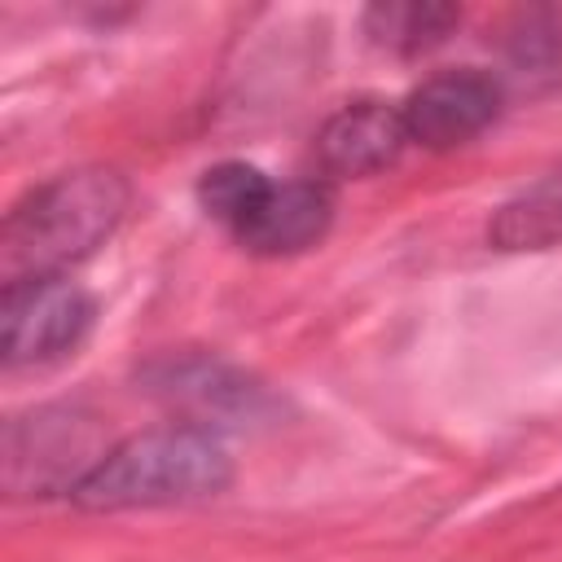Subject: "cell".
I'll return each mask as SVG.
<instances>
[{"instance_id":"8fae6325","label":"cell","mask_w":562,"mask_h":562,"mask_svg":"<svg viewBox=\"0 0 562 562\" xmlns=\"http://www.w3.org/2000/svg\"><path fill=\"white\" fill-rule=\"evenodd\" d=\"M268 189H272V180L259 171V167H250V162H215V167H206L202 171V180H198V202H202V211L215 220V224H224L233 237L246 228V220L259 211V202L268 198Z\"/></svg>"},{"instance_id":"ba28073f","label":"cell","mask_w":562,"mask_h":562,"mask_svg":"<svg viewBox=\"0 0 562 562\" xmlns=\"http://www.w3.org/2000/svg\"><path fill=\"white\" fill-rule=\"evenodd\" d=\"M154 386L167 400L189 404L202 417L206 430H211L206 417H233V413L250 417L259 408V400H263L259 386H250L241 373H233V369H224L215 360H167V364H158Z\"/></svg>"},{"instance_id":"5b68a950","label":"cell","mask_w":562,"mask_h":562,"mask_svg":"<svg viewBox=\"0 0 562 562\" xmlns=\"http://www.w3.org/2000/svg\"><path fill=\"white\" fill-rule=\"evenodd\" d=\"M505 101V88L496 75L474 70V66H457V70H439L430 79H422L404 101V127H408V145H426V149H457L465 140H474L483 127L496 123Z\"/></svg>"},{"instance_id":"277c9868","label":"cell","mask_w":562,"mask_h":562,"mask_svg":"<svg viewBox=\"0 0 562 562\" xmlns=\"http://www.w3.org/2000/svg\"><path fill=\"white\" fill-rule=\"evenodd\" d=\"M97 303L70 277H18L0 299V356L9 369L53 364L92 329Z\"/></svg>"},{"instance_id":"7c38bea8","label":"cell","mask_w":562,"mask_h":562,"mask_svg":"<svg viewBox=\"0 0 562 562\" xmlns=\"http://www.w3.org/2000/svg\"><path fill=\"white\" fill-rule=\"evenodd\" d=\"M505 57L518 75H558L562 70V13L527 9L505 35Z\"/></svg>"},{"instance_id":"7a4b0ae2","label":"cell","mask_w":562,"mask_h":562,"mask_svg":"<svg viewBox=\"0 0 562 562\" xmlns=\"http://www.w3.org/2000/svg\"><path fill=\"white\" fill-rule=\"evenodd\" d=\"M228 479L233 457L220 435L193 422H171L114 443L70 501L83 509H158L220 496Z\"/></svg>"},{"instance_id":"30bf717a","label":"cell","mask_w":562,"mask_h":562,"mask_svg":"<svg viewBox=\"0 0 562 562\" xmlns=\"http://www.w3.org/2000/svg\"><path fill=\"white\" fill-rule=\"evenodd\" d=\"M461 22L457 4H422V0H386L364 9V35L378 48H391L400 57H417L439 48Z\"/></svg>"},{"instance_id":"6da1fadb","label":"cell","mask_w":562,"mask_h":562,"mask_svg":"<svg viewBox=\"0 0 562 562\" xmlns=\"http://www.w3.org/2000/svg\"><path fill=\"white\" fill-rule=\"evenodd\" d=\"M127 180L110 167H79L31 189L0 233L4 281L18 277H66L70 263L88 259L123 220Z\"/></svg>"},{"instance_id":"3957f363","label":"cell","mask_w":562,"mask_h":562,"mask_svg":"<svg viewBox=\"0 0 562 562\" xmlns=\"http://www.w3.org/2000/svg\"><path fill=\"white\" fill-rule=\"evenodd\" d=\"M110 448L97 439V422L70 404H44L9 422L4 483L13 496L75 492Z\"/></svg>"},{"instance_id":"8992f818","label":"cell","mask_w":562,"mask_h":562,"mask_svg":"<svg viewBox=\"0 0 562 562\" xmlns=\"http://www.w3.org/2000/svg\"><path fill=\"white\" fill-rule=\"evenodd\" d=\"M404 145H408V127H404L400 105L378 101V97H360L321 123L316 162L325 176L360 180V176L391 167L404 154Z\"/></svg>"},{"instance_id":"52a82bcc","label":"cell","mask_w":562,"mask_h":562,"mask_svg":"<svg viewBox=\"0 0 562 562\" xmlns=\"http://www.w3.org/2000/svg\"><path fill=\"white\" fill-rule=\"evenodd\" d=\"M329 220H334V189L325 180H290V184L268 189V198L246 220L237 241L250 255L281 259V255H299V250L316 246L325 237Z\"/></svg>"},{"instance_id":"9c48e42d","label":"cell","mask_w":562,"mask_h":562,"mask_svg":"<svg viewBox=\"0 0 562 562\" xmlns=\"http://www.w3.org/2000/svg\"><path fill=\"white\" fill-rule=\"evenodd\" d=\"M496 250H549L562 246V167L514 193L487 224Z\"/></svg>"}]
</instances>
